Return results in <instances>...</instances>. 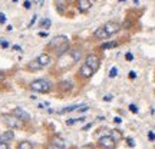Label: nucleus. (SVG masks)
<instances>
[{"label":"nucleus","mask_w":155,"mask_h":149,"mask_svg":"<svg viewBox=\"0 0 155 149\" xmlns=\"http://www.w3.org/2000/svg\"><path fill=\"white\" fill-rule=\"evenodd\" d=\"M49 47L53 49L55 52H57V55H63L69 50V39L63 36V34H59L56 37H53L49 43Z\"/></svg>","instance_id":"obj_1"},{"label":"nucleus","mask_w":155,"mask_h":149,"mask_svg":"<svg viewBox=\"0 0 155 149\" xmlns=\"http://www.w3.org/2000/svg\"><path fill=\"white\" fill-rule=\"evenodd\" d=\"M30 88L35 92H39V93H48L50 91V88H52V85L46 79H36V80H33L30 83Z\"/></svg>","instance_id":"obj_2"},{"label":"nucleus","mask_w":155,"mask_h":149,"mask_svg":"<svg viewBox=\"0 0 155 149\" xmlns=\"http://www.w3.org/2000/svg\"><path fill=\"white\" fill-rule=\"evenodd\" d=\"M115 145H116V141L111 135H105V136L99 138V141H98V146L102 149H114Z\"/></svg>","instance_id":"obj_3"},{"label":"nucleus","mask_w":155,"mask_h":149,"mask_svg":"<svg viewBox=\"0 0 155 149\" xmlns=\"http://www.w3.org/2000/svg\"><path fill=\"white\" fill-rule=\"evenodd\" d=\"M102 27L105 29V32L108 33V36H109V37H111L112 34L118 33V32L121 30V25H119L118 22H112V20H111V22H106V23L102 26Z\"/></svg>","instance_id":"obj_4"},{"label":"nucleus","mask_w":155,"mask_h":149,"mask_svg":"<svg viewBox=\"0 0 155 149\" xmlns=\"http://www.w3.org/2000/svg\"><path fill=\"white\" fill-rule=\"evenodd\" d=\"M85 63H86L93 72H96V70L99 69L101 60H99V58L96 56V55H89V56H86V59H85Z\"/></svg>","instance_id":"obj_5"},{"label":"nucleus","mask_w":155,"mask_h":149,"mask_svg":"<svg viewBox=\"0 0 155 149\" xmlns=\"http://www.w3.org/2000/svg\"><path fill=\"white\" fill-rule=\"evenodd\" d=\"M13 115L16 116L17 119H20V121H23V122H27V121H30V115L26 112L25 109L22 108H16L13 110Z\"/></svg>","instance_id":"obj_6"},{"label":"nucleus","mask_w":155,"mask_h":149,"mask_svg":"<svg viewBox=\"0 0 155 149\" xmlns=\"http://www.w3.org/2000/svg\"><path fill=\"white\" fill-rule=\"evenodd\" d=\"M93 73H95V72H93L86 63H83L81 66V69H79V74H81V77H83V79H89Z\"/></svg>","instance_id":"obj_7"},{"label":"nucleus","mask_w":155,"mask_h":149,"mask_svg":"<svg viewBox=\"0 0 155 149\" xmlns=\"http://www.w3.org/2000/svg\"><path fill=\"white\" fill-rule=\"evenodd\" d=\"M3 119H4V123L9 125L10 128H20V119H17L16 116H15V118L3 116Z\"/></svg>","instance_id":"obj_8"},{"label":"nucleus","mask_w":155,"mask_h":149,"mask_svg":"<svg viewBox=\"0 0 155 149\" xmlns=\"http://www.w3.org/2000/svg\"><path fill=\"white\" fill-rule=\"evenodd\" d=\"M90 6H92L90 0H78V10L81 13H86L90 9Z\"/></svg>","instance_id":"obj_9"},{"label":"nucleus","mask_w":155,"mask_h":149,"mask_svg":"<svg viewBox=\"0 0 155 149\" xmlns=\"http://www.w3.org/2000/svg\"><path fill=\"white\" fill-rule=\"evenodd\" d=\"M36 60L39 62V65H40L42 67H46L48 65H50V56L48 55V53H42V55H39Z\"/></svg>","instance_id":"obj_10"},{"label":"nucleus","mask_w":155,"mask_h":149,"mask_svg":"<svg viewBox=\"0 0 155 149\" xmlns=\"http://www.w3.org/2000/svg\"><path fill=\"white\" fill-rule=\"evenodd\" d=\"M13 138H15V133L12 132V129L0 135V141L6 142V143H10V141H13Z\"/></svg>","instance_id":"obj_11"},{"label":"nucleus","mask_w":155,"mask_h":149,"mask_svg":"<svg viewBox=\"0 0 155 149\" xmlns=\"http://www.w3.org/2000/svg\"><path fill=\"white\" fill-rule=\"evenodd\" d=\"M93 34H95V37H96V39H101V40H105V39H108V37H109V36H108V33L105 32V29H104V27H99V29H96Z\"/></svg>","instance_id":"obj_12"},{"label":"nucleus","mask_w":155,"mask_h":149,"mask_svg":"<svg viewBox=\"0 0 155 149\" xmlns=\"http://www.w3.org/2000/svg\"><path fill=\"white\" fill-rule=\"evenodd\" d=\"M27 69H29V70H33V72H36V70H40V69H43V67H42L40 65H39V62L35 59V60H32V62H29Z\"/></svg>","instance_id":"obj_13"},{"label":"nucleus","mask_w":155,"mask_h":149,"mask_svg":"<svg viewBox=\"0 0 155 149\" xmlns=\"http://www.w3.org/2000/svg\"><path fill=\"white\" fill-rule=\"evenodd\" d=\"M66 4H68V1H66V0H56V9H57V12H59V13H65Z\"/></svg>","instance_id":"obj_14"},{"label":"nucleus","mask_w":155,"mask_h":149,"mask_svg":"<svg viewBox=\"0 0 155 149\" xmlns=\"http://www.w3.org/2000/svg\"><path fill=\"white\" fill-rule=\"evenodd\" d=\"M79 108V105H72V106H66V108L60 109L57 113H60V115H63V113H69V112H73V110H76V109Z\"/></svg>","instance_id":"obj_15"},{"label":"nucleus","mask_w":155,"mask_h":149,"mask_svg":"<svg viewBox=\"0 0 155 149\" xmlns=\"http://www.w3.org/2000/svg\"><path fill=\"white\" fill-rule=\"evenodd\" d=\"M59 89L60 91H63V92H66V91H71L72 89V82H60L59 83Z\"/></svg>","instance_id":"obj_16"},{"label":"nucleus","mask_w":155,"mask_h":149,"mask_svg":"<svg viewBox=\"0 0 155 149\" xmlns=\"http://www.w3.org/2000/svg\"><path fill=\"white\" fill-rule=\"evenodd\" d=\"M71 53V56L73 58V60L75 62H78L79 59H81V56H82V53H81V50H78V49H73L72 52H69Z\"/></svg>","instance_id":"obj_17"},{"label":"nucleus","mask_w":155,"mask_h":149,"mask_svg":"<svg viewBox=\"0 0 155 149\" xmlns=\"http://www.w3.org/2000/svg\"><path fill=\"white\" fill-rule=\"evenodd\" d=\"M17 149H33V145L30 143V142H20L19 143V146H17Z\"/></svg>","instance_id":"obj_18"},{"label":"nucleus","mask_w":155,"mask_h":149,"mask_svg":"<svg viewBox=\"0 0 155 149\" xmlns=\"http://www.w3.org/2000/svg\"><path fill=\"white\" fill-rule=\"evenodd\" d=\"M50 25H52V22H50V19H43L40 22V29H49L50 27Z\"/></svg>","instance_id":"obj_19"},{"label":"nucleus","mask_w":155,"mask_h":149,"mask_svg":"<svg viewBox=\"0 0 155 149\" xmlns=\"http://www.w3.org/2000/svg\"><path fill=\"white\" fill-rule=\"evenodd\" d=\"M118 46V42H108V43H104L101 47L105 50V49H111V47H116Z\"/></svg>","instance_id":"obj_20"},{"label":"nucleus","mask_w":155,"mask_h":149,"mask_svg":"<svg viewBox=\"0 0 155 149\" xmlns=\"http://www.w3.org/2000/svg\"><path fill=\"white\" fill-rule=\"evenodd\" d=\"M83 121H85V118H79V119H68V121H66V125L71 126V125L76 123V122H83Z\"/></svg>","instance_id":"obj_21"},{"label":"nucleus","mask_w":155,"mask_h":149,"mask_svg":"<svg viewBox=\"0 0 155 149\" xmlns=\"http://www.w3.org/2000/svg\"><path fill=\"white\" fill-rule=\"evenodd\" d=\"M48 149H65V146H59V145H56V143L50 142L49 145H48Z\"/></svg>","instance_id":"obj_22"},{"label":"nucleus","mask_w":155,"mask_h":149,"mask_svg":"<svg viewBox=\"0 0 155 149\" xmlns=\"http://www.w3.org/2000/svg\"><path fill=\"white\" fill-rule=\"evenodd\" d=\"M118 74V69L116 67H112L111 70H109V77H115Z\"/></svg>","instance_id":"obj_23"},{"label":"nucleus","mask_w":155,"mask_h":149,"mask_svg":"<svg viewBox=\"0 0 155 149\" xmlns=\"http://www.w3.org/2000/svg\"><path fill=\"white\" fill-rule=\"evenodd\" d=\"M129 110L132 113H138V106H135V105L132 103V105H129Z\"/></svg>","instance_id":"obj_24"},{"label":"nucleus","mask_w":155,"mask_h":149,"mask_svg":"<svg viewBox=\"0 0 155 149\" xmlns=\"http://www.w3.org/2000/svg\"><path fill=\"white\" fill-rule=\"evenodd\" d=\"M148 139H149V141H151V142H154V141H155L154 131H149V132H148Z\"/></svg>","instance_id":"obj_25"},{"label":"nucleus","mask_w":155,"mask_h":149,"mask_svg":"<svg viewBox=\"0 0 155 149\" xmlns=\"http://www.w3.org/2000/svg\"><path fill=\"white\" fill-rule=\"evenodd\" d=\"M0 149H9V143H6V142L0 141Z\"/></svg>","instance_id":"obj_26"},{"label":"nucleus","mask_w":155,"mask_h":149,"mask_svg":"<svg viewBox=\"0 0 155 149\" xmlns=\"http://www.w3.org/2000/svg\"><path fill=\"white\" fill-rule=\"evenodd\" d=\"M0 23H1V25L6 23V16H4V13H0Z\"/></svg>","instance_id":"obj_27"},{"label":"nucleus","mask_w":155,"mask_h":149,"mask_svg":"<svg viewBox=\"0 0 155 149\" xmlns=\"http://www.w3.org/2000/svg\"><path fill=\"white\" fill-rule=\"evenodd\" d=\"M36 17H37V16H33V19L30 20V22H29V25H27V27H32V26L35 25V23H36Z\"/></svg>","instance_id":"obj_28"},{"label":"nucleus","mask_w":155,"mask_h":149,"mask_svg":"<svg viewBox=\"0 0 155 149\" xmlns=\"http://www.w3.org/2000/svg\"><path fill=\"white\" fill-rule=\"evenodd\" d=\"M23 6H25V9H30V6H32V3H30L29 0H26L25 3H23Z\"/></svg>","instance_id":"obj_29"},{"label":"nucleus","mask_w":155,"mask_h":149,"mask_svg":"<svg viewBox=\"0 0 155 149\" xmlns=\"http://www.w3.org/2000/svg\"><path fill=\"white\" fill-rule=\"evenodd\" d=\"M0 45L3 47H9V42H6V40H0Z\"/></svg>","instance_id":"obj_30"},{"label":"nucleus","mask_w":155,"mask_h":149,"mask_svg":"<svg viewBox=\"0 0 155 149\" xmlns=\"http://www.w3.org/2000/svg\"><path fill=\"white\" fill-rule=\"evenodd\" d=\"M125 58H126V60H132V59H134V55H132V53H126V56H125Z\"/></svg>","instance_id":"obj_31"},{"label":"nucleus","mask_w":155,"mask_h":149,"mask_svg":"<svg viewBox=\"0 0 155 149\" xmlns=\"http://www.w3.org/2000/svg\"><path fill=\"white\" fill-rule=\"evenodd\" d=\"M129 77H131V79H135V77H137V73H135L134 70H131V72H129Z\"/></svg>","instance_id":"obj_32"},{"label":"nucleus","mask_w":155,"mask_h":149,"mask_svg":"<svg viewBox=\"0 0 155 149\" xmlns=\"http://www.w3.org/2000/svg\"><path fill=\"white\" fill-rule=\"evenodd\" d=\"M114 122H115V123H121V122H122V119L116 116V118H114Z\"/></svg>","instance_id":"obj_33"},{"label":"nucleus","mask_w":155,"mask_h":149,"mask_svg":"<svg viewBox=\"0 0 155 149\" xmlns=\"http://www.w3.org/2000/svg\"><path fill=\"white\" fill-rule=\"evenodd\" d=\"M104 100H105V102H109V100H112V96H111V95H106L105 98H104Z\"/></svg>","instance_id":"obj_34"},{"label":"nucleus","mask_w":155,"mask_h":149,"mask_svg":"<svg viewBox=\"0 0 155 149\" xmlns=\"http://www.w3.org/2000/svg\"><path fill=\"white\" fill-rule=\"evenodd\" d=\"M39 36H42V37H46V36H48V32H40Z\"/></svg>","instance_id":"obj_35"},{"label":"nucleus","mask_w":155,"mask_h":149,"mask_svg":"<svg viewBox=\"0 0 155 149\" xmlns=\"http://www.w3.org/2000/svg\"><path fill=\"white\" fill-rule=\"evenodd\" d=\"M128 142H129V146H134V142H132V139H128Z\"/></svg>","instance_id":"obj_36"},{"label":"nucleus","mask_w":155,"mask_h":149,"mask_svg":"<svg viewBox=\"0 0 155 149\" xmlns=\"http://www.w3.org/2000/svg\"><path fill=\"white\" fill-rule=\"evenodd\" d=\"M119 1H123V0H119Z\"/></svg>","instance_id":"obj_37"}]
</instances>
